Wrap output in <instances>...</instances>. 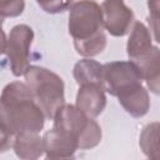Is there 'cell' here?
I'll list each match as a JSON object with an SVG mask.
<instances>
[{"mask_svg":"<svg viewBox=\"0 0 160 160\" xmlns=\"http://www.w3.org/2000/svg\"><path fill=\"white\" fill-rule=\"evenodd\" d=\"M46 115L35 100L28 84L14 81L1 92V128L14 136L22 132H40Z\"/></svg>","mask_w":160,"mask_h":160,"instance_id":"6da1fadb","label":"cell"},{"mask_svg":"<svg viewBox=\"0 0 160 160\" xmlns=\"http://www.w3.org/2000/svg\"><path fill=\"white\" fill-rule=\"evenodd\" d=\"M25 82L32 91L36 102L46 115L52 119L56 110L65 104L62 79L46 68L30 65L24 74Z\"/></svg>","mask_w":160,"mask_h":160,"instance_id":"7a4b0ae2","label":"cell"},{"mask_svg":"<svg viewBox=\"0 0 160 160\" xmlns=\"http://www.w3.org/2000/svg\"><path fill=\"white\" fill-rule=\"evenodd\" d=\"M69 32L74 40H85L102 31L101 6L94 0H79L70 6Z\"/></svg>","mask_w":160,"mask_h":160,"instance_id":"3957f363","label":"cell"},{"mask_svg":"<svg viewBox=\"0 0 160 160\" xmlns=\"http://www.w3.org/2000/svg\"><path fill=\"white\" fill-rule=\"evenodd\" d=\"M34 39V31L29 25L19 24L15 25L5 39L4 34V45L2 54L9 59L10 70L14 76H21L26 72L30 66V46Z\"/></svg>","mask_w":160,"mask_h":160,"instance_id":"277c9868","label":"cell"},{"mask_svg":"<svg viewBox=\"0 0 160 160\" xmlns=\"http://www.w3.org/2000/svg\"><path fill=\"white\" fill-rule=\"evenodd\" d=\"M104 80L106 91L119 96L139 85H142V76L131 61H112L104 65Z\"/></svg>","mask_w":160,"mask_h":160,"instance_id":"5b68a950","label":"cell"},{"mask_svg":"<svg viewBox=\"0 0 160 160\" xmlns=\"http://www.w3.org/2000/svg\"><path fill=\"white\" fill-rule=\"evenodd\" d=\"M104 28L112 36H124L134 22V12L124 0H104L101 4Z\"/></svg>","mask_w":160,"mask_h":160,"instance_id":"8992f818","label":"cell"},{"mask_svg":"<svg viewBox=\"0 0 160 160\" xmlns=\"http://www.w3.org/2000/svg\"><path fill=\"white\" fill-rule=\"evenodd\" d=\"M54 128L71 135L76 139L78 145L79 140L82 136L84 131L88 129L92 118L86 116L76 105L64 104L61 105L54 115Z\"/></svg>","mask_w":160,"mask_h":160,"instance_id":"52a82bcc","label":"cell"},{"mask_svg":"<svg viewBox=\"0 0 160 160\" xmlns=\"http://www.w3.org/2000/svg\"><path fill=\"white\" fill-rule=\"evenodd\" d=\"M42 141L45 156L48 159H69L72 158L79 149L75 138L55 128L44 134Z\"/></svg>","mask_w":160,"mask_h":160,"instance_id":"ba28073f","label":"cell"},{"mask_svg":"<svg viewBox=\"0 0 160 160\" xmlns=\"http://www.w3.org/2000/svg\"><path fill=\"white\" fill-rule=\"evenodd\" d=\"M105 90L96 85H81L76 95V106L89 118H96L106 105Z\"/></svg>","mask_w":160,"mask_h":160,"instance_id":"9c48e42d","label":"cell"},{"mask_svg":"<svg viewBox=\"0 0 160 160\" xmlns=\"http://www.w3.org/2000/svg\"><path fill=\"white\" fill-rule=\"evenodd\" d=\"M72 72L79 86L96 85L106 90L105 80H104V65H101L100 62L85 58L75 64Z\"/></svg>","mask_w":160,"mask_h":160,"instance_id":"30bf717a","label":"cell"},{"mask_svg":"<svg viewBox=\"0 0 160 160\" xmlns=\"http://www.w3.org/2000/svg\"><path fill=\"white\" fill-rule=\"evenodd\" d=\"M118 99L125 111L134 118H141L146 115L150 109V98L148 90L142 85H139L119 95Z\"/></svg>","mask_w":160,"mask_h":160,"instance_id":"8fae6325","label":"cell"},{"mask_svg":"<svg viewBox=\"0 0 160 160\" xmlns=\"http://www.w3.org/2000/svg\"><path fill=\"white\" fill-rule=\"evenodd\" d=\"M12 149L18 158L26 160L38 159L45 152L42 138H40L38 132H22L15 135Z\"/></svg>","mask_w":160,"mask_h":160,"instance_id":"7c38bea8","label":"cell"},{"mask_svg":"<svg viewBox=\"0 0 160 160\" xmlns=\"http://www.w3.org/2000/svg\"><path fill=\"white\" fill-rule=\"evenodd\" d=\"M152 46L151 44V35L149 29L140 21H135L126 45V52L129 59H134L135 56L140 55L141 52L146 51Z\"/></svg>","mask_w":160,"mask_h":160,"instance_id":"4fadbf2b","label":"cell"},{"mask_svg":"<svg viewBox=\"0 0 160 160\" xmlns=\"http://www.w3.org/2000/svg\"><path fill=\"white\" fill-rule=\"evenodd\" d=\"M139 145L145 156L160 160V121L150 122L142 128Z\"/></svg>","mask_w":160,"mask_h":160,"instance_id":"5bb4252c","label":"cell"},{"mask_svg":"<svg viewBox=\"0 0 160 160\" xmlns=\"http://www.w3.org/2000/svg\"><path fill=\"white\" fill-rule=\"evenodd\" d=\"M130 61L139 69L144 80L152 79L160 72V50L154 45L134 59H130Z\"/></svg>","mask_w":160,"mask_h":160,"instance_id":"9a60e30c","label":"cell"},{"mask_svg":"<svg viewBox=\"0 0 160 160\" xmlns=\"http://www.w3.org/2000/svg\"><path fill=\"white\" fill-rule=\"evenodd\" d=\"M74 46L76 52L84 58H92L99 55L106 46V35L102 31L85 39V40H74Z\"/></svg>","mask_w":160,"mask_h":160,"instance_id":"2e32d148","label":"cell"},{"mask_svg":"<svg viewBox=\"0 0 160 160\" xmlns=\"http://www.w3.org/2000/svg\"><path fill=\"white\" fill-rule=\"evenodd\" d=\"M25 9L24 0H0L1 18H15L22 14Z\"/></svg>","mask_w":160,"mask_h":160,"instance_id":"e0dca14e","label":"cell"},{"mask_svg":"<svg viewBox=\"0 0 160 160\" xmlns=\"http://www.w3.org/2000/svg\"><path fill=\"white\" fill-rule=\"evenodd\" d=\"M40 8L49 14H59L70 9L72 0H36Z\"/></svg>","mask_w":160,"mask_h":160,"instance_id":"ac0fdd59","label":"cell"},{"mask_svg":"<svg viewBox=\"0 0 160 160\" xmlns=\"http://www.w3.org/2000/svg\"><path fill=\"white\" fill-rule=\"evenodd\" d=\"M148 8L150 12L148 18L160 21V0H148Z\"/></svg>","mask_w":160,"mask_h":160,"instance_id":"d6986e66","label":"cell"},{"mask_svg":"<svg viewBox=\"0 0 160 160\" xmlns=\"http://www.w3.org/2000/svg\"><path fill=\"white\" fill-rule=\"evenodd\" d=\"M146 85H148V88L151 92L160 96V72L156 76H154L152 79L146 80Z\"/></svg>","mask_w":160,"mask_h":160,"instance_id":"ffe728a7","label":"cell"}]
</instances>
